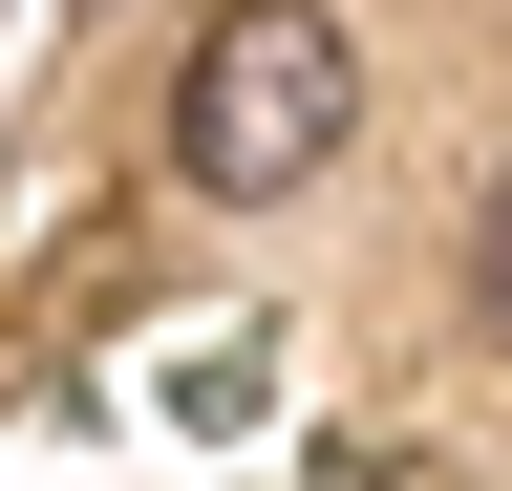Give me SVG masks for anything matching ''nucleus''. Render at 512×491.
<instances>
[{"mask_svg":"<svg viewBox=\"0 0 512 491\" xmlns=\"http://www.w3.org/2000/svg\"><path fill=\"white\" fill-rule=\"evenodd\" d=\"M470 299H491V342H512V193L470 214Z\"/></svg>","mask_w":512,"mask_h":491,"instance_id":"nucleus-2","label":"nucleus"},{"mask_svg":"<svg viewBox=\"0 0 512 491\" xmlns=\"http://www.w3.org/2000/svg\"><path fill=\"white\" fill-rule=\"evenodd\" d=\"M342 129H363V43L320 22V0H235V22L171 65V171H192L214 214L320 193V171H342Z\"/></svg>","mask_w":512,"mask_h":491,"instance_id":"nucleus-1","label":"nucleus"}]
</instances>
